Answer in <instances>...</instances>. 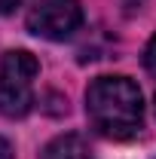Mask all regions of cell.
<instances>
[{
    "mask_svg": "<svg viewBox=\"0 0 156 159\" xmlns=\"http://www.w3.org/2000/svg\"><path fill=\"white\" fill-rule=\"evenodd\" d=\"M0 159H16V153H12V144L0 135Z\"/></svg>",
    "mask_w": 156,
    "mask_h": 159,
    "instance_id": "6",
    "label": "cell"
},
{
    "mask_svg": "<svg viewBox=\"0 0 156 159\" xmlns=\"http://www.w3.org/2000/svg\"><path fill=\"white\" fill-rule=\"evenodd\" d=\"M40 74V61L25 52L12 49L0 61V113L9 119H21L34 107V80Z\"/></svg>",
    "mask_w": 156,
    "mask_h": 159,
    "instance_id": "2",
    "label": "cell"
},
{
    "mask_svg": "<svg viewBox=\"0 0 156 159\" xmlns=\"http://www.w3.org/2000/svg\"><path fill=\"white\" fill-rule=\"evenodd\" d=\"M16 6H19V0H0V16H9V12H16Z\"/></svg>",
    "mask_w": 156,
    "mask_h": 159,
    "instance_id": "7",
    "label": "cell"
},
{
    "mask_svg": "<svg viewBox=\"0 0 156 159\" xmlns=\"http://www.w3.org/2000/svg\"><path fill=\"white\" fill-rule=\"evenodd\" d=\"M43 159H92V147L83 135H61L46 144Z\"/></svg>",
    "mask_w": 156,
    "mask_h": 159,
    "instance_id": "4",
    "label": "cell"
},
{
    "mask_svg": "<svg viewBox=\"0 0 156 159\" xmlns=\"http://www.w3.org/2000/svg\"><path fill=\"white\" fill-rule=\"evenodd\" d=\"M153 104H156V98H153Z\"/></svg>",
    "mask_w": 156,
    "mask_h": 159,
    "instance_id": "8",
    "label": "cell"
},
{
    "mask_svg": "<svg viewBox=\"0 0 156 159\" xmlns=\"http://www.w3.org/2000/svg\"><path fill=\"white\" fill-rule=\"evenodd\" d=\"M25 25L34 37L43 40H67L83 25V6L80 0H31Z\"/></svg>",
    "mask_w": 156,
    "mask_h": 159,
    "instance_id": "3",
    "label": "cell"
},
{
    "mask_svg": "<svg viewBox=\"0 0 156 159\" xmlns=\"http://www.w3.org/2000/svg\"><path fill=\"white\" fill-rule=\"evenodd\" d=\"M86 116L98 135L126 141L141 132L144 101L129 77H98L86 89Z\"/></svg>",
    "mask_w": 156,
    "mask_h": 159,
    "instance_id": "1",
    "label": "cell"
},
{
    "mask_svg": "<svg viewBox=\"0 0 156 159\" xmlns=\"http://www.w3.org/2000/svg\"><path fill=\"white\" fill-rule=\"evenodd\" d=\"M144 67H147L150 74H156V34L150 37V43L144 46Z\"/></svg>",
    "mask_w": 156,
    "mask_h": 159,
    "instance_id": "5",
    "label": "cell"
}]
</instances>
